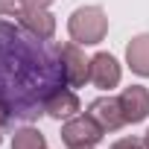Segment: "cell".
Masks as SVG:
<instances>
[{
  "label": "cell",
  "instance_id": "7a4b0ae2",
  "mask_svg": "<svg viewBox=\"0 0 149 149\" xmlns=\"http://www.w3.org/2000/svg\"><path fill=\"white\" fill-rule=\"evenodd\" d=\"M64 140H67L70 146H76V143H82V140L94 143V140H100V129H97L91 120H79L76 126H67V129H64Z\"/></svg>",
  "mask_w": 149,
  "mask_h": 149
},
{
  "label": "cell",
  "instance_id": "3957f363",
  "mask_svg": "<svg viewBox=\"0 0 149 149\" xmlns=\"http://www.w3.org/2000/svg\"><path fill=\"white\" fill-rule=\"evenodd\" d=\"M123 105H132L126 120H143V114H146V94L140 88H132V91L123 94Z\"/></svg>",
  "mask_w": 149,
  "mask_h": 149
},
{
  "label": "cell",
  "instance_id": "6da1fadb",
  "mask_svg": "<svg viewBox=\"0 0 149 149\" xmlns=\"http://www.w3.org/2000/svg\"><path fill=\"white\" fill-rule=\"evenodd\" d=\"M56 44L15 21H0V111L9 120H38L67 82Z\"/></svg>",
  "mask_w": 149,
  "mask_h": 149
},
{
  "label": "cell",
  "instance_id": "277c9868",
  "mask_svg": "<svg viewBox=\"0 0 149 149\" xmlns=\"http://www.w3.org/2000/svg\"><path fill=\"white\" fill-rule=\"evenodd\" d=\"M146 134H149V132H146ZM146 143H149V137H146Z\"/></svg>",
  "mask_w": 149,
  "mask_h": 149
}]
</instances>
